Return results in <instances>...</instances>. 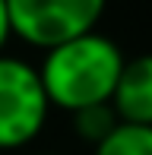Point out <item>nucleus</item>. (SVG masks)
<instances>
[{
  "label": "nucleus",
  "mask_w": 152,
  "mask_h": 155,
  "mask_svg": "<svg viewBox=\"0 0 152 155\" xmlns=\"http://www.w3.org/2000/svg\"><path fill=\"white\" fill-rule=\"evenodd\" d=\"M108 0H6L10 29L32 48L64 45L86 32H95Z\"/></svg>",
  "instance_id": "obj_3"
},
{
  "label": "nucleus",
  "mask_w": 152,
  "mask_h": 155,
  "mask_svg": "<svg viewBox=\"0 0 152 155\" xmlns=\"http://www.w3.org/2000/svg\"><path fill=\"white\" fill-rule=\"evenodd\" d=\"M117 127H121V117H117V111L111 108V101L92 104V108H82V111L73 114V130L79 133L86 143H92V149L105 136H111Z\"/></svg>",
  "instance_id": "obj_6"
},
{
  "label": "nucleus",
  "mask_w": 152,
  "mask_h": 155,
  "mask_svg": "<svg viewBox=\"0 0 152 155\" xmlns=\"http://www.w3.org/2000/svg\"><path fill=\"white\" fill-rule=\"evenodd\" d=\"M48 101L38 67L0 54V149H19L45 130Z\"/></svg>",
  "instance_id": "obj_2"
},
{
  "label": "nucleus",
  "mask_w": 152,
  "mask_h": 155,
  "mask_svg": "<svg viewBox=\"0 0 152 155\" xmlns=\"http://www.w3.org/2000/svg\"><path fill=\"white\" fill-rule=\"evenodd\" d=\"M13 38V29H10V13H6V0H0V54H3L6 41Z\"/></svg>",
  "instance_id": "obj_7"
},
{
  "label": "nucleus",
  "mask_w": 152,
  "mask_h": 155,
  "mask_svg": "<svg viewBox=\"0 0 152 155\" xmlns=\"http://www.w3.org/2000/svg\"><path fill=\"white\" fill-rule=\"evenodd\" d=\"M95 155H152V127L121 124L95 146Z\"/></svg>",
  "instance_id": "obj_5"
},
{
  "label": "nucleus",
  "mask_w": 152,
  "mask_h": 155,
  "mask_svg": "<svg viewBox=\"0 0 152 155\" xmlns=\"http://www.w3.org/2000/svg\"><path fill=\"white\" fill-rule=\"evenodd\" d=\"M111 108L117 111L121 124L152 127V54L124 60L111 95Z\"/></svg>",
  "instance_id": "obj_4"
},
{
  "label": "nucleus",
  "mask_w": 152,
  "mask_h": 155,
  "mask_svg": "<svg viewBox=\"0 0 152 155\" xmlns=\"http://www.w3.org/2000/svg\"><path fill=\"white\" fill-rule=\"evenodd\" d=\"M124 60L127 57L121 54V48L98 32H86L51 48L38 67L51 108L76 114L82 108L111 101Z\"/></svg>",
  "instance_id": "obj_1"
}]
</instances>
